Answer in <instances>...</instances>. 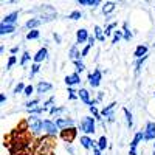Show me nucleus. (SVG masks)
Instances as JSON below:
<instances>
[{
	"label": "nucleus",
	"instance_id": "nucleus-1",
	"mask_svg": "<svg viewBox=\"0 0 155 155\" xmlns=\"http://www.w3.org/2000/svg\"><path fill=\"white\" fill-rule=\"evenodd\" d=\"M78 130H81L87 137L93 135L96 132V120L93 118V116H90V115L82 116L81 121H79V126H78Z\"/></svg>",
	"mask_w": 155,
	"mask_h": 155
},
{
	"label": "nucleus",
	"instance_id": "nucleus-2",
	"mask_svg": "<svg viewBox=\"0 0 155 155\" xmlns=\"http://www.w3.org/2000/svg\"><path fill=\"white\" fill-rule=\"evenodd\" d=\"M28 127L33 134H39L41 130H44V120H41L39 116H34V115H30L28 116Z\"/></svg>",
	"mask_w": 155,
	"mask_h": 155
},
{
	"label": "nucleus",
	"instance_id": "nucleus-3",
	"mask_svg": "<svg viewBox=\"0 0 155 155\" xmlns=\"http://www.w3.org/2000/svg\"><path fill=\"white\" fill-rule=\"evenodd\" d=\"M87 81H88V84H90V87H92V88H98L99 84H101V81H102V71L99 68H95L93 71L88 73Z\"/></svg>",
	"mask_w": 155,
	"mask_h": 155
},
{
	"label": "nucleus",
	"instance_id": "nucleus-4",
	"mask_svg": "<svg viewBox=\"0 0 155 155\" xmlns=\"http://www.w3.org/2000/svg\"><path fill=\"white\" fill-rule=\"evenodd\" d=\"M143 140H144V132H143V130H140V132H137V134L134 135V140L130 141V149H129V155H138L137 147H138V144H140Z\"/></svg>",
	"mask_w": 155,
	"mask_h": 155
},
{
	"label": "nucleus",
	"instance_id": "nucleus-5",
	"mask_svg": "<svg viewBox=\"0 0 155 155\" xmlns=\"http://www.w3.org/2000/svg\"><path fill=\"white\" fill-rule=\"evenodd\" d=\"M54 123H56V126H58V129H59L61 132L62 130H67V129H70V127H74V124H76L73 118H64V116L56 118Z\"/></svg>",
	"mask_w": 155,
	"mask_h": 155
},
{
	"label": "nucleus",
	"instance_id": "nucleus-6",
	"mask_svg": "<svg viewBox=\"0 0 155 155\" xmlns=\"http://www.w3.org/2000/svg\"><path fill=\"white\" fill-rule=\"evenodd\" d=\"M44 132L47 135H51V137L59 134V129H58L54 120H44Z\"/></svg>",
	"mask_w": 155,
	"mask_h": 155
},
{
	"label": "nucleus",
	"instance_id": "nucleus-7",
	"mask_svg": "<svg viewBox=\"0 0 155 155\" xmlns=\"http://www.w3.org/2000/svg\"><path fill=\"white\" fill-rule=\"evenodd\" d=\"M143 132H144V141H155V123L147 121Z\"/></svg>",
	"mask_w": 155,
	"mask_h": 155
},
{
	"label": "nucleus",
	"instance_id": "nucleus-8",
	"mask_svg": "<svg viewBox=\"0 0 155 155\" xmlns=\"http://www.w3.org/2000/svg\"><path fill=\"white\" fill-rule=\"evenodd\" d=\"M51 88H53V84H51V82H48V81H39L37 85H36V93L42 96L44 93L50 92Z\"/></svg>",
	"mask_w": 155,
	"mask_h": 155
},
{
	"label": "nucleus",
	"instance_id": "nucleus-9",
	"mask_svg": "<svg viewBox=\"0 0 155 155\" xmlns=\"http://www.w3.org/2000/svg\"><path fill=\"white\" fill-rule=\"evenodd\" d=\"M65 84H67V87H74V85H79L81 84V76H79V73H71V74H67L65 76Z\"/></svg>",
	"mask_w": 155,
	"mask_h": 155
},
{
	"label": "nucleus",
	"instance_id": "nucleus-10",
	"mask_svg": "<svg viewBox=\"0 0 155 155\" xmlns=\"http://www.w3.org/2000/svg\"><path fill=\"white\" fill-rule=\"evenodd\" d=\"M88 37H90L88 31L85 28H79L76 31V45H81V44L88 42Z\"/></svg>",
	"mask_w": 155,
	"mask_h": 155
},
{
	"label": "nucleus",
	"instance_id": "nucleus-11",
	"mask_svg": "<svg viewBox=\"0 0 155 155\" xmlns=\"http://www.w3.org/2000/svg\"><path fill=\"white\" fill-rule=\"evenodd\" d=\"M47 56H48V50H47V47H42V48H39L37 53L33 56V61H34V64H41L47 59Z\"/></svg>",
	"mask_w": 155,
	"mask_h": 155
},
{
	"label": "nucleus",
	"instance_id": "nucleus-12",
	"mask_svg": "<svg viewBox=\"0 0 155 155\" xmlns=\"http://www.w3.org/2000/svg\"><path fill=\"white\" fill-rule=\"evenodd\" d=\"M78 98L81 99V102H84V104H87V106H90L92 104V99H90V92L87 88H79L78 90Z\"/></svg>",
	"mask_w": 155,
	"mask_h": 155
},
{
	"label": "nucleus",
	"instance_id": "nucleus-13",
	"mask_svg": "<svg viewBox=\"0 0 155 155\" xmlns=\"http://www.w3.org/2000/svg\"><path fill=\"white\" fill-rule=\"evenodd\" d=\"M17 19H19V11H12V12H9V14L3 16L2 23H6V25H16V23H17Z\"/></svg>",
	"mask_w": 155,
	"mask_h": 155
},
{
	"label": "nucleus",
	"instance_id": "nucleus-14",
	"mask_svg": "<svg viewBox=\"0 0 155 155\" xmlns=\"http://www.w3.org/2000/svg\"><path fill=\"white\" fill-rule=\"evenodd\" d=\"M147 51H149L147 45L140 44V45H137V48H135V51H134V56H135V59H141V58L147 56Z\"/></svg>",
	"mask_w": 155,
	"mask_h": 155
},
{
	"label": "nucleus",
	"instance_id": "nucleus-15",
	"mask_svg": "<svg viewBox=\"0 0 155 155\" xmlns=\"http://www.w3.org/2000/svg\"><path fill=\"white\" fill-rule=\"evenodd\" d=\"M41 23H42L41 17H33V19H28V20H27V23H25V28H28V31H31V30H39Z\"/></svg>",
	"mask_w": 155,
	"mask_h": 155
},
{
	"label": "nucleus",
	"instance_id": "nucleus-16",
	"mask_svg": "<svg viewBox=\"0 0 155 155\" xmlns=\"http://www.w3.org/2000/svg\"><path fill=\"white\" fill-rule=\"evenodd\" d=\"M61 137L67 141V143H71V141L74 140V137H76V129L74 127H70V129H67V130H62L61 132Z\"/></svg>",
	"mask_w": 155,
	"mask_h": 155
},
{
	"label": "nucleus",
	"instance_id": "nucleus-17",
	"mask_svg": "<svg viewBox=\"0 0 155 155\" xmlns=\"http://www.w3.org/2000/svg\"><path fill=\"white\" fill-rule=\"evenodd\" d=\"M81 146L84 147V149H93L95 146H96V141H93L90 137H87V135H81Z\"/></svg>",
	"mask_w": 155,
	"mask_h": 155
},
{
	"label": "nucleus",
	"instance_id": "nucleus-18",
	"mask_svg": "<svg viewBox=\"0 0 155 155\" xmlns=\"http://www.w3.org/2000/svg\"><path fill=\"white\" fill-rule=\"evenodd\" d=\"M68 58L73 61V62H76V61H81L82 59V56H81V51L78 50V45L74 44L71 48H70V51H68Z\"/></svg>",
	"mask_w": 155,
	"mask_h": 155
},
{
	"label": "nucleus",
	"instance_id": "nucleus-19",
	"mask_svg": "<svg viewBox=\"0 0 155 155\" xmlns=\"http://www.w3.org/2000/svg\"><path fill=\"white\" fill-rule=\"evenodd\" d=\"M93 36L96 37V41L99 42H106V34H104V30H102L99 25H95L93 27Z\"/></svg>",
	"mask_w": 155,
	"mask_h": 155
},
{
	"label": "nucleus",
	"instance_id": "nucleus-20",
	"mask_svg": "<svg viewBox=\"0 0 155 155\" xmlns=\"http://www.w3.org/2000/svg\"><path fill=\"white\" fill-rule=\"evenodd\" d=\"M115 107H116V102H110L109 106H104V109L101 110V116H104V118H109V116L115 115V113H113Z\"/></svg>",
	"mask_w": 155,
	"mask_h": 155
},
{
	"label": "nucleus",
	"instance_id": "nucleus-21",
	"mask_svg": "<svg viewBox=\"0 0 155 155\" xmlns=\"http://www.w3.org/2000/svg\"><path fill=\"white\" fill-rule=\"evenodd\" d=\"M16 31V25H6V23H0V34L6 36V34H12Z\"/></svg>",
	"mask_w": 155,
	"mask_h": 155
},
{
	"label": "nucleus",
	"instance_id": "nucleus-22",
	"mask_svg": "<svg viewBox=\"0 0 155 155\" xmlns=\"http://www.w3.org/2000/svg\"><path fill=\"white\" fill-rule=\"evenodd\" d=\"M78 5L79 6H90V8H98L101 5L99 0H78Z\"/></svg>",
	"mask_w": 155,
	"mask_h": 155
},
{
	"label": "nucleus",
	"instance_id": "nucleus-23",
	"mask_svg": "<svg viewBox=\"0 0 155 155\" xmlns=\"http://www.w3.org/2000/svg\"><path fill=\"white\" fill-rule=\"evenodd\" d=\"M116 8V3L115 2H106V3H102V14L104 16H109L110 12H113Z\"/></svg>",
	"mask_w": 155,
	"mask_h": 155
},
{
	"label": "nucleus",
	"instance_id": "nucleus-24",
	"mask_svg": "<svg viewBox=\"0 0 155 155\" xmlns=\"http://www.w3.org/2000/svg\"><path fill=\"white\" fill-rule=\"evenodd\" d=\"M65 110H67V109L64 107V106H53V107L48 110V113H50V115H56V118H59V115L64 113Z\"/></svg>",
	"mask_w": 155,
	"mask_h": 155
},
{
	"label": "nucleus",
	"instance_id": "nucleus-25",
	"mask_svg": "<svg viewBox=\"0 0 155 155\" xmlns=\"http://www.w3.org/2000/svg\"><path fill=\"white\" fill-rule=\"evenodd\" d=\"M96 146L99 147V150L102 152V150H106L107 149V138H106V135H102V137H99V140L96 141Z\"/></svg>",
	"mask_w": 155,
	"mask_h": 155
},
{
	"label": "nucleus",
	"instance_id": "nucleus-26",
	"mask_svg": "<svg viewBox=\"0 0 155 155\" xmlns=\"http://www.w3.org/2000/svg\"><path fill=\"white\" fill-rule=\"evenodd\" d=\"M116 27H118V22H109V23H107V27L104 28V34H106V37L110 36L112 33H115L113 30H115Z\"/></svg>",
	"mask_w": 155,
	"mask_h": 155
},
{
	"label": "nucleus",
	"instance_id": "nucleus-27",
	"mask_svg": "<svg viewBox=\"0 0 155 155\" xmlns=\"http://www.w3.org/2000/svg\"><path fill=\"white\" fill-rule=\"evenodd\" d=\"M41 102V98H33V99H30L27 104H25V107H27V110H33V109H36L37 107V104Z\"/></svg>",
	"mask_w": 155,
	"mask_h": 155
},
{
	"label": "nucleus",
	"instance_id": "nucleus-28",
	"mask_svg": "<svg viewBox=\"0 0 155 155\" xmlns=\"http://www.w3.org/2000/svg\"><path fill=\"white\" fill-rule=\"evenodd\" d=\"M25 37H27V41H36V39L41 37V31H39V30H31V31L27 33Z\"/></svg>",
	"mask_w": 155,
	"mask_h": 155
},
{
	"label": "nucleus",
	"instance_id": "nucleus-29",
	"mask_svg": "<svg viewBox=\"0 0 155 155\" xmlns=\"http://www.w3.org/2000/svg\"><path fill=\"white\" fill-rule=\"evenodd\" d=\"M31 61V54L28 53V51H23V54H22V58H20V61H19V64L22 67H27V64Z\"/></svg>",
	"mask_w": 155,
	"mask_h": 155
},
{
	"label": "nucleus",
	"instance_id": "nucleus-30",
	"mask_svg": "<svg viewBox=\"0 0 155 155\" xmlns=\"http://www.w3.org/2000/svg\"><path fill=\"white\" fill-rule=\"evenodd\" d=\"M123 112H124V115H126V120H127V126L129 127H134V116H132V113H130V110H129V109H123Z\"/></svg>",
	"mask_w": 155,
	"mask_h": 155
},
{
	"label": "nucleus",
	"instance_id": "nucleus-31",
	"mask_svg": "<svg viewBox=\"0 0 155 155\" xmlns=\"http://www.w3.org/2000/svg\"><path fill=\"white\" fill-rule=\"evenodd\" d=\"M123 31H124V41H127V42H130V39L134 37V34L129 31V25H127V22H124L123 23Z\"/></svg>",
	"mask_w": 155,
	"mask_h": 155
},
{
	"label": "nucleus",
	"instance_id": "nucleus-32",
	"mask_svg": "<svg viewBox=\"0 0 155 155\" xmlns=\"http://www.w3.org/2000/svg\"><path fill=\"white\" fill-rule=\"evenodd\" d=\"M121 39H124V31H121V30H115V33H113V39H112V44H118Z\"/></svg>",
	"mask_w": 155,
	"mask_h": 155
},
{
	"label": "nucleus",
	"instance_id": "nucleus-33",
	"mask_svg": "<svg viewBox=\"0 0 155 155\" xmlns=\"http://www.w3.org/2000/svg\"><path fill=\"white\" fill-rule=\"evenodd\" d=\"M88 110H90V113L93 115V118H95L96 121H102V118H101V112L96 109V106H90Z\"/></svg>",
	"mask_w": 155,
	"mask_h": 155
},
{
	"label": "nucleus",
	"instance_id": "nucleus-34",
	"mask_svg": "<svg viewBox=\"0 0 155 155\" xmlns=\"http://www.w3.org/2000/svg\"><path fill=\"white\" fill-rule=\"evenodd\" d=\"M39 71H41V64H33V65H31V70H30V73H28L30 79H31V78H34Z\"/></svg>",
	"mask_w": 155,
	"mask_h": 155
},
{
	"label": "nucleus",
	"instance_id": "nucleus-35",
	"mask_svg": "<svg viewBox=\"0 0 155 155\" xmlns=\"http://www.w3.org/2000/svg\"><path fill=\"white\" fill-rule=\"evenodd\" d=\"M82 12L81 11H78V9H74V11H71L70 14H68V19L70 20H79V19H82Z\"/></svg>",
	"mask_w": 155,
	"mask_h": 155
},
{
	"label": "nucleus",
	"instance_id": "nucleus-36",
	"mask_svg": "<svg viewBox=\"0 0 155 155\" xmlns=\"http://www.w3.org/2000/svg\"><path fill=\"white\" fill-rule=\"evenodd\" d=\"M25 88H27V85H25L22 81H19L14 87V95H19V93H23L25 92Z\"/></svg>",
	"mask_w": 155,
	"mask_h": 155
},
{
	"label": "nucleus",
	"instance_id": "nucleus-37",
	"mask_svg": "<svg viewBox=\"0 0 155 155\" xmlns=\"http://www.w3.org/2000/svg\"><path fill=\"white\" fill-rule=\"evenodd\" d=\"M73 64H74V67H76V73L85 71V64H84L82 61H76V62H73Z\"/></svg>",
	"mask_w": 155,
	"mask_h": 155
},
{
	"label": "nucleus",
	"instance_id": "nucleus-38",
	"mask_svg": "<svg viewBox=\"0 0 155 155\" xmlns=\"http://www.w3.org/2000/svg\"><path fill=\"white\" fill-rule=\"evenodd\" d=\"M34 92H36V87L30 84V85H27V88H25V92H23V95L27 96V98H31Z\"/></svg>",
	"mask_w": 155,
	"mask_h": 155
},
{
	"label": "nucleus",
	"instance_id": "nucleus-39",
	"mask_svg": "<svg viewBox=\"0 0 155 155\" xmlns=\"http://www.w3.org/2000/svg\"><path fill=\"white\" fill-rule=\"evenodd\" d=\"M14 64H17V58H16V56H9V58H8V62H6V67H5V68H6V70H11Z\"/></svg>",
	"mask_w": 155,
	"mask_h": 155
},
{
	"label": "nucleus",
	"instance_id": "nucleus-40",
	"mask_svg": "<svg viewBox=\"0 0 155 155\" xmlns=\"http://www.w3.org/2000/svg\"><path fill=\"white\" fill-rule=\"evenodd\" d=\"M67 92H68V99H70V101L79 99V98H78V92H74V88H73V87H68Z\"/></svg>",
	"mask_w": 155,
	"mask_h": 155
},
{
	"label": "nucleus",
	"instance_id": "nucleus-41",
	"mask_svg": "<svg viewBox=\"0 0 155 155\" xmlns=\"http://www.w3.org/2000/svg\"><path fill=\"white\" fill-rule=\"evenodd\" d=\"M44 112H48V110H45L44 107H36V109H33V110H28V113H30V115H34V116H39V115L44 113Z\"/></svg>",
	"mask_w": 155,
	"mask_h": 155
},
{
	"label": "nucleus",
	"instance_id": "nucleus-42",
	"mask_svg": "<svg viewBox=\"0 0 155 155\" xmlns=\"http://www.w3.org/2000/svg\"><path fill=\"white\" fill-rule=\"evenodd\" d=\"M90 48H92V47H90V45L87 44V45H85V47H84V48L81 50V56H82V58H85V56L88 54V51H90Z\"/></svg>",
	"mask_w": 155,
	"mask_h": 155
},
{
	"label": "nucleus",
	"instance_id": "nucleus-43",
	"mask_svg": "<svg viewBox=\"0 0 155 155\" xmlns=\"http://www.w3.org/2000/svg\"><path fill=\"white\" fill-rule=\"evenodd\" d=\"M95 42H96V37L90 34V37H88V45H90V47H93V45H95Z\"/></svg>",
	"mask_w": 155,
	"mask_h": 155
},
{
	"label": "nucleus",
	"instance_id": "nucleus-44",
	"mask_svg": "<svg viewBox=\"0 0 155 155\" xmlns=\"http://www.w3.org/2000/svg\"><path fill=\"white\" fill-rule=\"evenodd\" d=\"M9 51H11V56H16V54L19 53V45H16V47H12V48H11Z\"/></svg>",
	"mask_w": 155,
	"mask_h": 155
},
{
	"label": "nucleus",
	"instance_id": "nucleus-45",
	"mask_svg": "<svg viewBox=\"0 0 155 155\" xmlns=\"http://www.w3.org/2000/svg\"><path fill=\"white\" fill-rule=\"evenodd\" d=\"M53 37H54V41H56V44H61V42H62V37H61V34L54 33V34H53Z\"/></svg>",
	"mask_w": 155,
	"mask_h": 155
},
{
	"label": "nucleus",
	"instance_id": "nucleus-46",
	"mask_svg": "<svg viewBox=\"0 0 155 155\" xmlns=\"http://www.w3.org/2000/svg\"><path fill=\"white\" fill-rule=\"evenodd\" d=\"M6 95L5 93H0V102H2V104H5V102H6Z\"/></svg>",
	"mask_w": 155,
	"mask_h": 155
},
{
	"label": "nucleus",
	"instance_id": "nucleus-47",
	"mask_svg": "<svg viewBox=\"0 0 155 155\" xmlns=\"http://www.w3.org/2000/svg\"><path fill=\"white\" fill-rule=\"evenodd\" d=\"M93 155H101V150H99V147H98V146H95V147H93Z\"/></svg>",
	"mask_w": 155,
	"mask_h": 155
},
{
	"label": "nucleus",
	"instance_id": "nucleus-48",
	"mask_svg": "<svg viewBox=\"0 0 155 155\" xmlns=\"http://www.w3.org/2000/svg\"><path fill=\"white\" fill-rule=\"evenodd\" d=\"M0 53H5V45H0Z\"/></svg>",
	"mask_w": 155,
	"mask_h": 155
},
{
	"label": "nucleus",
	"instance_id": "nucleus-49",
	"mask_svg": "<svg viewBox=\"0 0 155 155\" xmlns=\"http://www.w3.org/2000/svg\"><path fill=\"white\" fill-rule=\"evenodd\" d=\"M153 150H155V143H153Z\"/></svg>",
	"mask_w": 155,
	"mask_h": 155
},
{
	"label": "nucleus",
	"instance_id": "nucleus-50",
	"mask_svg": "<svg viewBox=\"0 0 155 155\" xmlns=\"http://www.w3.org/2000/svg\"><path fill=\"white\" fill-rule=\"evenodd\" d=\"M152 155H155V150H153V153H152Z\"/></svg>",
	"mask_w": 155,
	"mask_h": 155
},
{
	"label": "nucleus",
	"instance_id": "nucleus-51",
	"mask_svg": "<svg viewBox=\"0 0 155 155\" xmlns=\"http://www.w3.org/2000/svg\"><path fill=\"white\" fill-rule=\"evenodd\" d=\"M153 98H155V93H153Z\"/></svg>",
	"mask_w": 155,
	"mask_h": 155
},
{
	"label": "nucleus",
	"instance_id": "nucleus-52",
	"mask_svg": "<svg viewBox=\"0 0 155 155\" xmlns=\"http://www.w3.org/2000/svg\"><path fill=\"white\" fill-rule=\"evenodd\" d=\"M153 47H155V44H153Z\"/></svg>",
	"mask_w": 155,
	"mask_h": 155
}]
</instances>
